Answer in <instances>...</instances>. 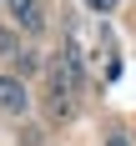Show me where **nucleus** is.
I'll list each match as a JSON object with an SVG mask.
<instances>
[{"mask_svg":"<svg viewBox=\"0 0 136 146\" xmlns=\"http://www.w3.org/2000/svg\"><path fill=\"white\" fill-rule=\"evenodd\" d=\"M10 10H15V20H25L30 30L40 25V0H10Z\"/></svg>","mask_w":136,"mask_h":146,"instance_id":"2","label":"nucleus"},{"mask_svg":"<svg viewBox=\"0 0 136 146\" xmlns=\"http://www.w3.org/2000/svg\"><path fill=\"white\" fill-rule=\"evenodd\" d=\"M106 146H131V141H126V136H111V141H106Z\"/></svg>","mask_w":136,"mask_h":146,"instance_id":"5","label":"nucleus"},{"mask_svg":"<svg viewBox=\"0 0 136 146\" xmlns=\"http://www.w3.org/2000/svg\"><path fill=\"white\" fill-rule=\"evenodd\" d=\"M86 5H91L96 15H111V10H116V0H86Z\"/></svg>","mask_w":136,"mask_h":146,"instance_id":"3","label":"nucleus"},{"mask_svg":"<svg viewBox=\"0 0 136 146\" xmlns=\"http://www.w3.org/2000/svg\"><path fill=\"white\" fill-rule=\"evenodd\" d=\"M0 56H15V40H10V35H0Z\"/></svg>","mask_w":136,"mask_h":146,"instance_id":"4","label":"nucleus"},{"mask_svg":"<svg viewBox=\"0 0 136 146\" xmlns=\"http://www.w3.org/2000/svg\"><path fill=\"white\" fill-rule=\"evenodd\" d=\"M0 111H25V86L15 76H0Z\"/></svg>","mask_w":136,"mask_h":146,"instance_id":"1","label":"nucleus"}]
</instances>
